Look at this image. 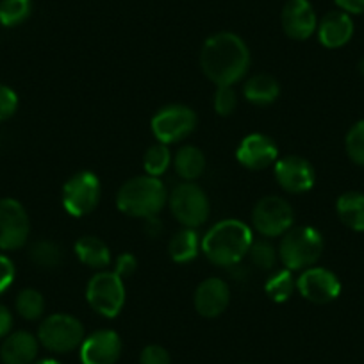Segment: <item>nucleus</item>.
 Wrapping results in <instances>:
<instances>
[{
    "instance_id": "nucleus-1",
    "label": "nucleus",
    "mask_w": 364,
    "mask_h": 364,
    "mask_svg": "<svg viewBox=\"0 0 364 364\" xmlns=\"http://www.w3.org/2000/svg\"><path fill=\"white\" fill-rule=\"evenodd\" d=\"M200 68L216 86H234L250 68V48L234 33H216L204 41Z\"/></svg>"
},
{
    "instance_id": "nucleus-2",
    "label": "nucleus",
    "mask_w": 364,
    "mask_h": 364,
    "mask_svg": "<svg viewBox=\"0 0 364 364\" xmlns=\"http://www.w3.org/2000/svg\"><path fill=\"white\" fill-rule=\"evenodd\" d=\"M254 241L252 229L245 222L227 218L216 222L202 236V254L220 268H232L247 257Z\"/></svg>"
},
{
    "instance_id": "nucleus-3",
    "label": "nucleus",
    "mask_w": 364,
    "mask_h": 364,
    "mask_svg": "<svg viewBox=\"0 0 364 364\" xmlns=\"http://www.w3.org/2000/svg\"><path fill=\"white\" fill-rule=\"evenodd\" d=\"M168 204V191L161 178L150 175H138L125 181L117 193V208L132 218L146 220L159 216Z\"/></svg>"
},
{
    "instance_id": "nucleus-4",
    "label": "nucleus",
    "mask_w": 364,
    "mask_h": 364,
    "mask_svg": "<svg viewBox=\"0 0 364 364\" xmlns=\"http://www.w3.org/2000/svg\"><path fill=\"white\" fill-rule=\"evenodd\" d=\"M325 241L318 229L311 225H293L282 236L279 245V259L284 268L291 272H304L318 262L323 254Z\"/></svg>"
},
{
    "instance_id": "nucleus-5",
    "label": "nucleus",
    "mask_w": 364,
    "mask_h": 364,
    "mask_svg": "<svg viewBox=\"0 0 364 364\" xmlns=\"http://www.w3.org/2000/svg\"><path fill=\"white\" fill-rule=\"evenodd\" d=\"M168 205L173 218L182 227L198 229L209 220L211 204L205 191L197 182H181L168 195Z\"/></svg>"
},
{
    "instance_id": "nucleus-6",
    "label": "nucleus",
    "mask_w": 364,
    "mask_h": 364,
    "mask_svg": "<svg viewBox=\"0 0 364 364\" xmlns=\"http://www.w3.org/2000/svg\"><path fill=\"white\" fill-rule=\"evenodd\" d=\"M102 197V184L99 175L90 170H80L65 182L61 202L65 211L73 218L91 215Z\"/></svg>"
},
{
    "instance_id": "nucleus-7",
    "label": "nucleus",
    "mask_w": 364,
    "mask_h": 364,
    "mask_svg": "<svg viewBox=\"0 0 364 364\" xmlns=\"http://www.w3.org/2000/svg\"><path fill=\"white\" fill-rule=\"evenodd\" d=\"M84 325L79 318L66 313H55L45 318L38 328V341L54 353H68L84 341Z\"/></svg>"
},
{
    "instance_id": "nucleus-8",
    "label": "nucleus",
    "mask_w": 364,
    "mask_h": 364,
    "mask_svg": "<svg viewBox=\"0 0 364 364\" xmlns=\"http://www.w3.org/2000/svg\"><path fill=\"white\" fill-rule=\"evenodd\" d=\"M86 302L104 318H117L125 306V284L114 272L100 269L87 281Z\"/></svg>"
},
{
    "instance_id": "nucleus-9",
    "label": "nucleus",
    "mask_w": 364,
    "mask_h": 364,
    "mask_svg": "<svg viewBox=\"0 0 364 364\" xmlns=\"http://www.w3.org/2000/svg\"><path fill=\"white\" fill-rule=\"evenodd\" d=\"M198 124V117L190 106L170 104L157 111L150 120V129L156 139L164 145H173L190 138Z\"/></svg>"
},
{
    "instance_id": "nucleus-10",
    "label": "nucleus",
    "mask_w": 364,
    "mask_h": 364,
    "mask_svg": "<svg viewBox=\"0 0 364 364\" xmlns=\"http://www.w3.org/2000/svg\"><path fill=\"white\" fill-rule=\"evenodd\" d=\"M252 225L266 240L282 237L295 225V211L286 198L269 197L259 198L252 209Z\"/></svg>"
},
{
    "instance_id": "nucleus-11",
    "label": "nucleus",
    "mask_w": 364,
    "mask_h": 364,
    "mask_svg": "<svg viewBox=\"0 0 364 364\" xmlns=\"http://www.w3.org/2000/svg\"><path fill=\"white\" fill-rule=\"evenodd\" d=\"M29 234L31 220L26 208L15 198H0V250H20Z\"/></svg>"
},
{
    "instance_id": "nucleus-12",
    "label": "nucleus",
    "mask_w": 364,
    "mask_h": 364,
    "mask_svg": "<svg viewBox=\"0 0 364 364\" xmlns=\"http://www.w3.org/2000/svg\"><path fill=\"white\" fill-rule=\"evenodd\" d=\"M296 291L311 304H331L341 295V281L334 272L323 266H311L296 277Z\"/></svg>"
},
{
    "instance_id": "nucleus-13",
    "label": "nucleus",
    "mask_w": 364,
    "mask_h": 364,
    "mask_svg": "<svg viewBox=\"0 0 364 364\" xmlns=\"http://www.w3.org/2000/svg\"><path fill=\"white\" fill-rule=\"evenodd\" d=\"M273 177L286 193L291 195L307 193L316 182L313 164L300 156H284L277 159L273 164Z\"/></svg>"
},
{
    "instance_id": "nucleus-14",
    "label": "nucleus",
    "mask_w": 364,
    "mask_h": 364,
    "mask_svg": "<svg viewBox=\"0 0 364 364\" xmlns=\"http://www.w3.org/2000/svg\"><path fill=\"white\" fill-rule=\"evenodd\" d=\"M236 159L247 170H266L279 159V146L269 136L252 132L245 136L236 149Z\"/></svg>"
},
{
    "instance_id": "nucleus-15",
    "label": "nucleus",
    "mask_w": 364,
    "mask_h": 364,
    "mask_svg": "<svg viewBox=\"0 0 364 364\" xmlns=\"http://www.w3.org/2000/svg\"><path fill=\"white\" fill-rule=\"evenodd\" d=\"M80 348L82 364H117L122 355V339L111 328H102L84 338Z\"/></svg>"
},
{
    "instance_id": "nucleus-16",
    "label": "nucleus",
    "mask_w": 364,
    "mask_h": 364,
    "mask_svg": "<svg viewBox=\"0 0 364 364\" xmlns=\"http://www.w3.org/2000/svg\"><path fill=\"white\" fill-rule=\"evenodd\" d=\"M281 23L286 36L306 41L316 33L318 18L309 0H288L282 8Z\"/></svg>"
},
{
    "instance_id": "nucleus-17",
    "label": "nucleus",
    "mask_w": 364,
    "mask_h": 364,
    "mask_svg": "<svg viewBox=\"0 0 364 364\" xmlns=\"http://www.w3.org/2000/svg\"><path fill=\"white\" fill-rule=\"evenodd\" d=\"M195 309L204 318H218L230 304V288L223 279L209 277L197 286L193 295Z\"/></svg>"
},
{
    "instance_id": "nucleus-18",
    "label": "nucleus",
    "mask_w": 364,
    "mask_h": 364,
    "mask_svg": "<svg viewBox=\"0 0 364 364\" xmlns=\"http://www.w3.org/2000/svg\"><path fill=\"white\" fill-rule=\"evenodd\" d=\"M316 33L325 48H341L352 40L353 22L348 13L331 11L318 22Z\"/></svg>"
},
{
    "instance_id": "nucleus-19",
    "label": "nucleus",
    "mask_w": 364,
    "mask_h": 364,
    "mask_svg": "<svg viewBox=\"0 0 364 364\" xmlns=\"http://www.w3.org/2000/svg\"><path fill=\"white\" fill-rule=\"evenodd\" d=\"M40 341L27 331L8 334L0 346V359L4 364H33L38 357Z\"/></svg>"
},
{
    "instance_id": "nucleus-20",
    "label": "nucleus",
    "mask_w": 364,
    "mask_h": 364,
    "mask_svg": "<svg viewBox=\"0 0 364 364\" xmlns=\"http://www.w3.org/2000/svg\"><path fill=\"white\" fill-rule=\"evenodd\" d=\"M279 95H281V84L269 73H255L243 84V97L254 106H269L279 99Z\"/></svg>"
},
{
    "instance_id": "nucleus-21",
    "label": "nucleus",
    "mask_w": 364,
    "mask_h": 364,
    "mask_svg": "<svg viewBox=\"0 0 364 364\" xmlns=\"http://www.w3.org/2000/svg\"><path fill=\"white\" fill-rule=\"evenodd\" d=\"M75 257L91 269H106L111 264V248L97 236H80L73 245Z\"/></svg>"
},
{
    "instance_id": "nucleus-22",
    "label": "nucleus",
    "mask_w": 364,
    "mask_h": 364,
    "mask_svg": "<svg viewBox=\"0 0 364 364\" xmlns=\"http://www.w3.org/2000/svg\"><path fill=\"white\" fill-rule=\"evenodd\" d=\"M200 252L202 237L197 229L182 227L168 241V254H170L171 261L178 262V264H188V262L195 261Z\"/></svg>"
},
{
    "instance_id": "nucleus-23",
    "label": "nucleus",
    "mask_w": 364,
    "mask_h": 364,
    "mask_svg": "<svg viewBox=\"0 0 364 364\" xmlns=\"http://www.w3.org/2000/svg\"><path fill=\"white\" fill-rule=\"evenodd\" d=\"M208 161H205L204 152L195 145H184L177 150L173 156V168L175 173L182 178V181L193 182L205 171Z\"/></svg>"
},
{
    "instance_id": "nucleus-24",
    "label": "nucleus",
    "mask_w": 364,
    "mask_h": 364,
    "mask_svg": "<svg viewBox=\"0 0 364 364\" xmlns=\"http://www.w3.org/2000/svg\"><path fill=\"white\" fill-rule=\"evenodd\" d=\"M336 213L345 227L355 232H364V193L346 191L336 202Z\"/></svg>"
},
{
    "instance_id": "nucleus-25",
    "label": "nucleus",
    "mask_w": 364,
    "mask_h": 364,
    "mask_svg": "<svg viewBox=\"0 0 364 364\" xmlns=\"http://www.w3.org/2000/svg\"><path fill=\"white\" fill-rule=\"evenodd\" d=\"M293 273L295 272L284 268L269 275L264 284V293L269 300H273L275 304H284L291 299L296 289V279Z\"/></svg>"
},
{
    "instance_id": "nucleus-26",
    "label": "nucleus",
    "mask_w": 364,
    "mask_h": 364,
    "mask_svg": "<svg viewBox=\"0 0 364 364\" xmlns=\"http://www.w3.org/2000/svg\"><path fill=\"white\" fill-rule=\"evenodd\" d=\"M29 257L34 266L41 269H58L63 264V248L50 240H40L33 243Z\"/></svg>"
},
{
    "instance_id": "nucleus-27",
    "label": "nucleus",
    "mask_w": 364,
    "mask_h": 364,
    "mask_svg": "<svg viewBox=\"0 0 364 364\" xmlns=\"http://www.w3.org/2000/svg\"><path fill=\"white\" fill-rule=\"evenodd\" d=\"M171 163H173V157H171L170 146L159 141L156 145L149 146L145 156H143V168H145V173L150 175V177L159 178L161 175L166 173Z\"/></svg>"
},
{
    "instance_id": "nucleus-28",
    "label": "nucleus",
    "mask_w": 364,
    "mask_h": 364,
    "mask_svg": "<svg viewBox=\"0 0 364 364\" xmlns=\"http://www.w3.org/2000/svg\"><path fill=\"white\" fill-rule=\"evenodd\" d=\"M31 13H33V0H0V26H22Z\"/></svg>"
},
{
    "instance_id": "nucleus-29",
    "label": "nucleus",
    "mask_w": 364,
    "mask_h": 364,
    "mask_svg": "<svg viewBox=\"0 0 364 364\" xmlns=\"http://www.w3.org/2000/svg\"><path fill=\"white\" fill-rule=\"evenodd\" d=\"M15 307L23 320L36 321V320H40L45 313V299H43V295L38 291V289L27 288V289H22V291L18 293Z\"/></svg>"
},
{
    "instance_id": "nucleus-30",
    "label": "nucleus",
    "mask_w": 364,
    "mask_h": 364,
    "mask_svg": "<svg viewBox=\"0 0 364 364\" xmlns=\"http://www.w3.org/2000/svg\"><path fill=\"white\" fill-rule=\"evenodd\" d=\"M247 257L250 259V262L255 268L262 269V272H272L275 264H277L279 252L275 250V247L266 237H261V240L252 241Z\"/></svg>"
},
{
    "instance_id": "nucleus-31",
    "label": "nucleus",
    "mask_w": 364,
    "mask_h": 364,
    "mask_svg": "<svg viewBox=\"0 0 364 364\" xmlns=\"http://www.w3.org/2000/svg\"><path fill=\"white\" fill-rule=\"evenodd\" d=\"M345 149L350 161L355 163L357 166L364 168V120L355 122L348 129L345 138Z\"/></svg>"
},
{
    "instance_id": "nucleus-32",
    "label": "nucleus",
    "mask_w": 364,
    "mask_h": 364,
    "mask_svg": "<svg viewBox=\"0 0 364 364\" xmlns=\"http://www.w3.org/2000/svg\"><path fill=\"white\" fill-rule=\"evenodd\" d=\"M216 114L220 117H230L237 107V93L234 86H216L215 99H213Z\"/></svg>"
},
{
    "instance_id": "nucleus-33",
    "label": "nucleus",
    "mask_w": 364,
    "mask_h": 364,
    "mask_svg": "<svg viewBox=\"0 0 364 364\" xmlns=\"http://www.w3.org/2000/svg\"><path fill=\"white\" fill-rule=\"evenodd\" d=\"M18 109V95L13 87L0 84V122L8 120Z\"/></svg>"
},
{
    "instance_id": "nucleus-34",
    "label": "nucleus",
    "mask_w": 364,
    "mask_h": 364,
    "mask_svg": "<svg viewBox=\"0 0 364 364\" xmlns=\"http://www.w3.org/2000/svg\"><path fill=\"white\" fill-rule=\"evenodd\" d=\"M139 364H171V357L164 346L146 345L139 353Z\"/></svg>"
},
{
    "instance_id": "nucleus-35",
    "label": "nucleus",
    "mask_w": 364,
    "mask_h": 364,
    "mask_svg": "<svg viewBox=\"0 0 364 364\" xmlns=\"http://www.w3.org/2000/svg\"><path fill=\"white\" fill-rule=\"evenodd\" d=\"M136 269H138V259H136V255L131 254V252L120 254L117 259H114L113 272L117 273L122 281H125V279H129L131 275H134Z\"/></svg>"
},
{
    "instance_id": "nucleus-36",
    "label": "nucleus",
    "mask_w": 364,
    "mask_h": 364,
    "mask_svg": "<svg viewBox=\"0 0 364 364\" xmlns=\"http://www.w3.org/2000/svg\"><path fill=\"white\" fill-rule=\"evenodd\" d=\"M15 262H13L6 254H0V296L4 295V293L11 288V284L15 282Z\"/></svg>"
},
{
    "instance_id": "nucleus-37",
    "label": "nucleus",
    "mask_w": 364,
    "mask_h": 364,
    "mask_svg": "<svg viewBox=\"0 0 364 364\" xmlns=\"http://www.w3.org/2000/svg\"><path fill=\"white\" fill-rule=\"evenodd\" d=\"M341 11L348 15H363L364 13V0H334Z\"/></svg>"
},
{
    "instance_id": "nucleus-38",
    "label": "nucleus",
    "mask_w": 364,
    "mask_h": 364,
    "mask_svg": "<svg viewBox=\"0 0 364 364\" xmlns=\"http://www.w3.org/2000/svg\"><path fill=\"white\" fill-rule=\"evenodd\" d=\"M13 328V314L6 306L0 304V339L11 334Z\"/></svg>"
},
{
    "instance_id": "nucleus-39",
    "label": "nucleus",
    "mask_w": 364,
    "mask_h": 364,
    "mask_svg": "<svg viewBox=\"0 0 364 364\" xmlns=\"http://www.w3.org/2000/svg\"><path fill=\"white\" fill-rule=\"evenodd\" d=\"M145 232L154 240L163 234V222L159 220V216H150L145 220Z\"/></svg>"
},
{
    "instance_id": "nucleus-40",
    "label": "nucleus",
    "mask_w": 364,
    "mask_h": 364,
    "mask_svg": "<svg viewBox=\"0 0 364 364\" xmlns=\"http://www.w3.org/2000/svg\"><path fill=\"white\" fill-rule=\"evenodd\" d=\"M33 364H61V363H58V360L54 359H41V360H34Z\"/></svg>"
},
{
    "instance_id": "nucleus-41",
    "label": "nucleus",
    "mask_w": 364,
    "mask_h": 364,
    "mask_svg": "<svg viewBox=\"0 0 364 364\" xmlns=\"http://www.w3.org/2000/svg\"><path fill=\"white\" fill-rule=\"evenodd\" d=\"M359 70H360V73H364V59L359 63Z\"/></svg>"
}]
</instances>
